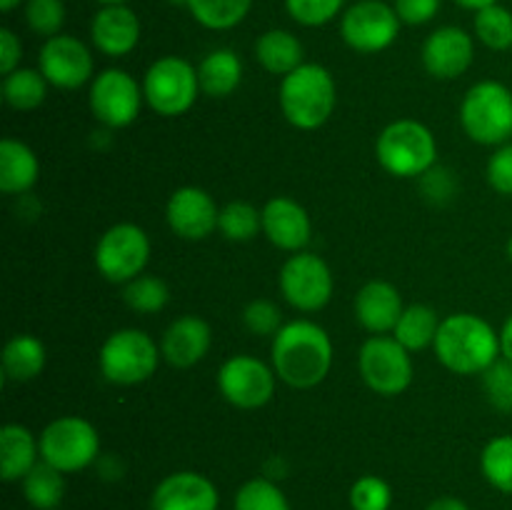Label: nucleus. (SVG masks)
Here are the masks:
<instances>
[{"instance_id": "nucleus-8", "label": "nucleus", "mask_w": 512, "mask_h": 510, "mask_svg": "<svg viewBox=\"0 0 512 510\" xmlns=\"http://www.w3.org/2000/svg\"><path fill=\"white\" fill-rule=\"evenodd\" d=\"M198 90V68H193L188 60L178 58V55L155 60L143 80L145 100L155 113L165 115V118H175L193 108Z\"/></svg>"}, {"instance_id": "nucleus-26", "label": "nucleus", "mask_w": 512, "mask_h": 510, "mask_svg": "<svg viewBox=\"0 0 512 510\" xmlns=\"http://www.w3.org/2000/svg\"><path fill=\"white\" fill-rule=\"evenodd\" d=\"M255 58L268 73L285 78L303 65V43L288 30H268L255 40Z\"/></svg>"}, {"instance_id": "nucleus-46", "label": "nucleus", "mask_w": 512, "mask_h": 510, "mask_svg": "<svg viewBox=\"0 0 512 510\" xmlns=\"http://www.w3.org/2000/svg\"><path fill=\"white\" fill-rule=\"evenodd\" d=\"M500 353H503V358L512 360V315L505 320L503 330H500Z\"/></svg>"}, {"instance_id": "nucleus-2", "label": "nucleus", "mask_w": 512, "mask_h": 510, "mask_svg": "<svg viewBox=\"0 0 512 510\" xmlns=\"http://www.w3.org/2000/svg\"><path fill=\"white\" fill-rule=\"evenodd\" d=\"M433 348L448 370L478 375L500 360V333L480 315L455 313L440 323Z\"/></svg>"}, {"instance_id": "nucleus-27", "label": "nucleus", "mask_w": 512, "mask_h": 510, "mask_svg": "<svg viewBox=\"0 0 512 510\" xmlns=\"http://www.w3.org/2000/svg\"><path fill=\"white\" fill-rule=\"evenodd\" d=\"M45 368V345L35 335H15L3 348V375L5 380L28 383L38 378Z\"/></svg>"}, {"instance_id": "nucleus-10", "label": "nucleus", "mask_w": 512, "mask_h": 510, "mask_svg": "<svg viewBox=\"0 0 512 510\" xmlns=\"http://www.w3.org/2000/svg\"><path fill=\"white\" fill-rule=\"evenodd\" d=\"M360 375L365 385L380 395H400L413 383L410 350L388 335H373L360 348Z\"/></svg>"}, {"instance_id": "nucleus-33", "label": "nucleus", "mask_w": 512, "mask_h": 510, "mask_svg": "<svg viewBox=\"0 0 512 510\" xmlns=\"http://www.w3.org/2000/svg\"><path fill=\"white\" fill-rule=\"evenodd\" d=\"M475 35L490 50L512 48V13L505 5L495 3L475 13Z\"/></svg>"}, {"instance_id": "nucleus-48", "label": "nucleus", "mask_w": 512, "mask_h": 510, "mask_svg": "<svg viewBox=\"0 0 512 510\" xmlns=\"http://www.w3.org/2000/svg\"><path fill=\"white\" fill-rule=\"evenodd\" d=\"M20 3H23V0H0V10H3V13H10V10L18 8Z\"/></svg>"}, {"instance_id": "nucleus-18", "label": "nucleus", "mask_w": 512, "mask_h": 510, "mask_svg": "<svg viewBox=\"0 0 512 510\" xmlns=\"http://www.w3.org/2000/svg\"><path fill=\"white\" fill-rule=\"evenodd\" d=\"M220 495L213 480L195 470H180L160 480L150 498L153 510H218Z\"/></svg>"}, {"instance_id": "nucleus-29", "label": "nucleus", "mask_w": 512, "mask_h": 510, "mask_svg": "<svg viewBox=\"0 0 512 510\" xmlns=\"http://www.w3.org/2000/svg\"><path fill=\"white\" fill-rule=\"evenodd\" d=\"M65 473L40 460L33 470L23 478V495L35 510L58 508L65 495Z\"/></svg>"}, {"instance_id": "nucleus-22", "label": "nucleus", "mask_w": 512, "mask_h": 510, "mask_svg": "<svg viewBox=\"0 0 512 510\" xmlns=\"http://www.w3.org/2000/svg\"><path fill=\"white\" fill-rule=\"evenodd\" d=\"M210 350V325L198 315H183L165 330L160 353L173 368H190Z\"/></svg>"}, {"instance_id": "nucleus-16", "label": "nucleus", "mask_w": 512, "mask_h": 510, "mask_svg": "<svg viewBox=\"0 0 512 510\" xmlns=\"http://www.w3.org/2000/svg\"><path fill=\"white\" fill-rule=\"evenodd\" d=\"M475 55V43L458 25H443L433 30L423 43L425 70L438 80H455L470 68Z\"/></svg>"}, {"instance_id": "nucleus-12", "label": "nucleus", "mask_w": 512, "mask_h": 510, "mask_svg": "<svg viewBox=\"0 0 512 510\" xmlns=\"http://www.w3.org/2000/svg\"><path fill=\"white\" fill-rule=\"evenodd\" d=\"M280 293L293 308L315 313L325 308L333 295V273L320 255L300 250L285 260L280 270Z\"/></svg>"}, {"instance_id": "nucleus-15", "label": "nucleus", "mask_w": 512, "mask_h": 510, "mask_svg": "<svg viewBox=\"0 0 512 510\" xmlns=\"http://www.w3.org/2000/svg\"><path fill=\"white\" fill-rule=\"evenodd\" d=\"M38 65L50 85L65 90L80 88L93 75V55H90L88 45L63 33L45 40L38 55Z\"/></svg>"}, {"instance_id": "nucleus-3", "label": "nucleus", "mask_w": 512, "mask_h": 510, "mask_svg": "<svg viewBox=\"0 0 512 510\" xmlns=\"http://www.w3.org/2000/svg\"><path fill=\"white\" fill-rule=\"evenodd\" d=\"M335 100L333 75L318 63H303L280 83V108L288 123L300 130H315L328 123Z\"/></svg>"}, {"instance_id": "nucleus-20", "label": "nucleus", "mask_w": 512, "mask_h": 510, "mask_svg": "<svg viewBox=\"0 0 512 510\" xmlns=\"http://www.w3.org/2000/svg\"><path fill=\"white\" fill-rule=\"evenodd\" d=\"M263 233L280 250L300 253L310 243L313 225H310V215L303 205L295 203L293 198L278 195V198L268 200L263 208Z\"/></svg>"}, {"instance_id": "nucleus-43", "label": "nucleus", "mask_w": 512, "mask_h": 510, "mask_svg": "<svg viewBox=\"0 0 512 510\" xmlns=\"http://www.w3.org/2000/svg\"><path fill=\"white\" fill-rule=\"evenodd\" d=\"M395 13L408 25H425L438 15L440 0H395Z\"/></svg>"}, {"instance_id": "nucleus-17", "label": "nucleus", "mask_w": 512, "mask_h": 510, "mask_svg": "<svg viewBox=\"0 0 512 510\" xmlns=\"http://www.w3.org/2000/svg\"><path fill=\"white\" fill-rule=\"evenodd\" d=\"M220 210L203 188L185 185L168 200V225L185 240H203L218 228Z\"/></svg>"}, {"instance_id": "nucleus-14", "label": "nucleus", "mask_w": 512, "mask_h": 510, "mask_svg": "<svg viewBox=\"0 0 512 510\" xmlns=\"http://www.w3.org/2000/svg\"><path fill=\"white\" fill-rule=\"evenodd\" d=\"M218 388L235 408H263L275 393V370L253 355H233L220 368Z\"/></svg>"}, {"instance_id": "nucleus-51", "label": "nucleus", "mask_w": 512, "mask_h": 510, "mask_svg": "<svg viewBox=\"0 0 512 510\" xmlns=\"http://www.w3.org/2000/svg\"><path fill=\"white\" fill-rule=\"evenodd\" d=\"M53 510H60V508H53Z\"/></svg>"}, {"instance_id": "nucleus-50", "label": "nucleus", "mask_w": 512, "mask_h": 510, "mask_svg": "<svg viewBox=\"0 0 512 510\" xmlns=\"http://www.w3.org/2000/svg\"><path fill=\"white\" fill-rule=\"evenodd\" d=\"M508 255H510V260H512V238H510V243H508Z\"/></svg>"}, {"instance_id": "nucleus-25", "label": "nucleus", "mask_w": 512, "mask_h": 510, "mask_svg": "<svg viewBox=\"0 0 512 510\" xmlns=\"http://www.w3.org/2000/svg\"><path fill=\"white\" fill-rule=\"evenodd\" d=\"M200 90L210 98H228L243 80V63L230 48H218L205 55L198 65Z\"/></svg>"}, {"instance_id": "nucleus-9", "label": "nucleus", "mask_w": 512, "mask_h": 510, "mask_svg": "<svg viewBox=\"0 0 512 510\" xmlns=\"http://www.w3.org/2000/svg\"><path fill=\"white\" fill-rule=\"evenodd\" d=\"M150 258V240L143 228L118 223L100 235L95 245V265L110 283H130L143 275Z\"/></svg>"}, {"instance_id": "nucleus-5", "label": "nucleus", "mask_w": 512, "mask_h": 510, "mask_svg": "<svg viewBox=\"0 0 512 510\" xmlns=\"http://www.w3.org/2000/svg\"><path fill=\"white\" fill-rule=\"evenodd\" d=\"M460 123L480 145H505L512 138V90L498 80L475 83L460 105Z\"/></svg>"}, {"instance_id": "nucleus-7", "label": "nucleus", "mask_w": 512, "mask_h": 510, "mask_svg": "<svg viewBox=\"0 0 512 510\" xmlns=\"http://www.w3.org/2000/svg\"><path fill=\"white\" fill-rule=\"evenodd\" d=\"M100 453V435L93 423L65 415L53 420L40 435V460L58 468L60 473H78L88 468Z\"/></svg>"}, {"instance_id": "nucleus-34", "label": "nucleus", "mask_w": 512, "mask_h": 510, "mask_svg": "<svg viewBox=\"0 0 512 510\" xmlns=\"http://www.w3.org/2000/svg\"><path fill=\"white\" fill-rule=\"evenodd\" d=\"M218 228L228 240L245 243V240H253L263 230V213L255 205L235 200V203H228L220 210Z\"/></svg>"}, {"instance_id": "nucleus-44", "label": "nucleus", "mask_w": 512, "mask_h": 510, "mask_svg": "<svg viewBox=\"0 0 512 510\" xmlns=\"http://www.w3.org/2000/svg\"><path fill=\"white\" fill-rule=\"evenodd\" d=\"M20 55H23V45L20 38L10 28L0 30V73L10 75L13 70H18Z\"/></svg>"}, {"instance_id": "nucleus-21", "label": "nucleus", "mask_w": 512, "mask_h": 510, "mask_svg": "<svg viewBox=\"0 0 512 510\" xmlns=\"http://www.w3.org/2000/svg\"><path fill=\"white\" fill-rule=\"evenodd\" d=\"M403 310V295L393 283H385V280H370L355 295V318L375 335L395 330Z\"/></svg>"}, {"instance_id": "nucleus-13", "label": "nucleus", "mask_w": 512, "mask_h": 510, "mask_svg": "<svg viewBox=\"0 0 512 510\" xmlns=\"http://www.w3.org/2000/svg\"><path fill=\"white\" fill-rule=\"evenodd\" d=\"M145 95L138 80L118 68L103 70L90 85V110L108 128H125L140 115Z\"/></svg>"}, {"instance_id": "nucleus-24", "label": "nucleus", "mask_w": 512, "mask_h": 510, "mask_svg": "<svg viewBox=\"0 0 512 510\" xmlns=\"http://www.w3.org/2000/svg\"><path fill=\"white\" fill-rule=\"evenodd\" d=\"M40 165L33 150L15 138L0 140V190L20 195L38 180Z\"/></svg>"}, {"instance_id": "nucleus-4", "label": "nucleus", "mask_w": 512, "mask_h": 510, "mask_svg": "<svg viewBox=\"0 0 512 510\" xmlns=\"http://www.w3.org/2000/svg\"><path fill=\"white\" fill-rule=\"evenodd\" d=\"M378 163L398 178H418L433 170L438 158V143L428 125L418 120H395L375 143Z\"/></svg>"}, {"instance_id": "nucleus-28", "label": "nucleus", "mask_w": 512, "mask_h": 510, "mask_svg": "<svg viewBox=\"0 0 512 510\" xmlns=\"http://www.w3.org/2000/svg\"><path fill=\"white\" fill-rule=\"evenodd\" d=\"M440 323L443 320L438 318V313L430 305H410L400 315L398 325L393 330V338L408 350H423L435 343Z\"/></svg>"}, {"instance_id": "nucleus-32", "label": "nucleus", "mask_w": 512, "mask_h": 510, "mask_svg": "<svg viewBox=\"0 0 512 510\" xmlns=\"http://www.w3.org/2000/svg\"><path fill=\"white\" fill-rule=\"evenodd\" d=\"M480 468L495 490L512 495V435H498L485 445Z\"/></svg>"}, {"instance_id": "nucleus-6", "label": "nucleus", "mask_w": 512, "mask_h": 510, "mask_svg": "<svg viewBox=\"0 0 512 510\" xmlns=\"http://www.w3.org/2000/svg\"><path fill=\"white\" fill-rule=\"evenodd\" d=\"M160 348L138 328L115 330L100 348V373L115 385L145 383L158 370Z\"/></svg>"}, {"instance_id": "nucleus-36", "label": "nucleus", "mask_w": 512, "mask_h": 510, "mask_svg": "<svg viewBox=\"0 0 512 510\" xmlns=\"http://www.w3.org/2000/svg\"><path fill=\"white\" fill-rule=\"evenodd\" d=\"M168 285L155 275H138L135 280L125 283L123 300L135 313H158L168 305Z\"/></svg>"}, {"instance_id": "nucleus-37", "label": "nucleus", "mask_w": 512, "mask_h": 510, "mask_svg": "<svg viewBox=\"0 0 512 510\" xmlns=\"http://www.w3.org/2000/svg\"><path fill=\"white\" fill-rule=\"evenodd\" d=\"M25 23L35 35H43L45 40L60 35V28L65 23V3L63 0H28Z\"/></svg>"}, {"instance_id": "nucleus-47", "label": "nucleus", "mask_w": 512, "mask_h": 510, "mask_svg": "<svg viewBox=\"0 0 512 510\" xmlns=\"http://www.w3.org/2000/svg\"><path fill=\"white\" fill-rule=\"evenodd\" d=\"M455 3H458L460 8H465V10H475V13H478V10L490 8V5L500 3V0H455Z\"/></svg>"}, {"instance_id": "nucleus-19", "label": "nucleus", "mask_w": 512, "mask_h": 510, "mask_svg": "<svg viewBox=\"0 0 512 510\" xmlns=\"http://www.w3.org/2000/svg\"><path fill=\"white\" fill-rule=\"evenodd\" d=\"M93 45L108 58L133 53L140 40V20L128 5H103L90 23Z\"/></svg>"}, {"instance_id": "nucleus-40", "label": "nucleus", "mask_w": 512, "mask_h": 510, "mask_svg": "<svg viewBox=\"0 0 512 510\" xmlns=\"http://www.w3.org/2000/svg\"><path fill=\"white\" fill-rule=\"evenodd\" d=\"M345 0H285L290 18L305 28H320L340 13Z\"/></svg>"}, {"instance_id": "nucleus-49", "label": "nucleus", "mask_w": 512, "mask_h": 510, "mask_svg": "<svg viewBox=\"0 0 512 510\" xmlns=\"http://www.w3.org/2000/svg\"><path fill=\"white\" fill-rule=\"evenodd\" d=\"M100 5H125L128 0H98Z\"/></svg>"}, {"instance_id": "nucleus-11", "label": "nucleus", "mask_w": 512, "mask_h": 510, "mask_svg": "<svg viewBox=\"0 0 512 510\" xmlns=\"http://www.w3.org/2000/svg\"><path fill=\"white\" fill-rule=\"evenodd\" d=\"M400 23L393 5L383 0H360L345 10L340 20V35L358 53H380L390 48L400 33Z\"/></svg>"}, {"instance_id": "nucleus-42", "label": "nucleus", "mask_w": 512, "mask_h": 510, "mask_svg": "<svg viewBox=\"0 0 512 510\" xmlns=\"http://www.w3.org/2000/svg\"><path fill=\"white\" fill-rule=\"evenodd\" d=\"M488 183L495 193L512 195V143L500 145L488 160Z\"/></svg>"}, {"instance_id": "nucleus-23", "label": "nucleus", "mask_w": 512, "mask_h": 510, "mask_svg": "<svg viewBox=\"0 0 512 510\" xmlns=\"http://www.w3.org/2000/svg\"><path fill=\"white\" fill-rule=\"evenodd\" d=\"M40 443L23 425H3L0 430V475L5 483L23 480L38 465Z\"/></svg>"}, {"instance_id": "nucleus-30", "label": "nucleus", "mask_w": 512, "mask_h": 510, "mask_svg": "<svg viewBox=\"0 0 512 510\" xmlns=\"http://www.w3.org/2000/svg\"><path fill=\"white\" fill-rule=\"evenodd\" d=\"M48 93V80L40 70L18 68L3 78V100L13 110L38 108Z\"/></svg>"}, {"instance_id": "nucleus-39", "label": "nucleus", "mask_w": 512, "mask_h": 510, "mask_svg": "<svg viewBox=\"0 0 512 510\" xmlns=\"http://www.w3.org/2000/svg\"><path fill=\"white\" fill-rule=\"evenodd\" d=\"M483 385L495 410L512 413V360H495L483 373Z\"/></svg>"}, {"instance_id": "nucleus-35", "label": "nucleus", "mask_w": 512, "mask_h": 510, "mask_svg": "<svg viewBox=\"0 0 512 510\" xmlns=\"http://www.w3.org/2000/svg\"><path fill=\"white\" fill-rule=\"evenodd\" d=\"M235 510H290L283 490L270 478H253L235 493Z\"/></svg>"}, {"instance_id": "nucleus-38", "label": "nucleus", "mask_w": 512, "mask_h": 510, "mask_svg": "<svg viewBox=\"0 0 512 510\" xmlns=\"http://www.w3.org/2000/svg\"><path fill=\"white\" fill-rule=\"evenodd\" d=\"M393 503V490L378 475H363L350 488L353 510H388Z\"/></svg>"}, {"instance_id": "nucleus-45", "label": "nucleus", "mask_w": 512, "mask_h": 510, "mask_svg": "<svg viewBox=\"0 0 512 510\" xmlns=\"http://www.w3.org/2000/svg\"><path fill=\"white\" fill-rule=\"evenodd\" d=\"M425 510H468V505L460 498H453V495H445V498L433 500Z\"/></svg>"}, {"instance_id": "nucleus-1", "label": "nucleus", "mask_w": 512, "mask_h": 510, "mask_svg": "<svg viewBox=\"0 0 512 510\" xmlns=\"http://www.w3.org/2000/svg\"><path fill=\"white\" fill-rule=\"evenodd\" d=\"M273 370L290 388L308 390L325 380L333 365L330 335L310 320L285 323L273 335Z\"/></svg>"}, {"instance_id": "nucleus-41", "label": "nucleus", "mask_w": 512, "mask_h": 510, "mask_svg": "<svg viewBox=\"0 0 512 510\" xmlns=\"http://www.w3.org/2000/svg\"><path fill=\"white\" fill-rule=\"evenodd\" d=\"M243 323L253 335H275L283 328V313L270 300H253L243 310Z\"/></svg>"}, {"instance_id": "nucleus-31", "label": "nucleus", "mask_w": 512, "mask_h": 510, "mask_svg": "<svg viewBox=\"0 0 512 510\" xmlns=\"http://www.w3.org/2000/svg\"><path fill=\"white\" fill-rule=\"evenodd\" d=\"M253 0H188V10L203 28L230 30L243 23Z\"/></svg>"}]
</instances>
